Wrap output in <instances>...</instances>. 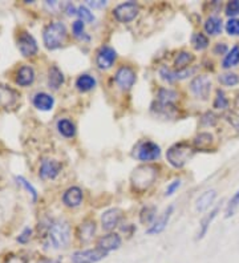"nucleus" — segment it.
<instances>
[{
	"instance_id": "1",
	"label": "nucleus",
	"mask_w": 239,
	"mask_h": 263,
	"mask_svg": "<svg viewBox=\"0 0 239 263\" xmlns=\"http://www.w3.org/2000/svg\"><path fill=\"white\" fill-rule=\"evenodd\" d=\"M195 149L189 142H178L169 148L166 152V158L169 164L174 168H182L192 160Z\"/></svg>"
},
{
	"instance_id": "2",
	"label": "nucleus",
	"mask_w": 239,
	"mask_h": 263,
	"mask_svg": "<svg viewBox=\"0 0 239 263\" xmlns=\"http://www.w3.org/2000/svg\"><path fill=\"white\" fill-rule=\"evenodd\" d=\"M49 242L55 248H65L71 241V227L69 223L64 219L55 221L48 230Z\"/></svg>"
},
{
	"instance_id": "3",
	"label": "nucleus",
	"mask_w": 239,
	"mask_h": 263,
	"mask_svg": "<svg viewBox=\"0 0 239 263\" xmlns=\"http://www.w3.org/2000/svg\"><path fill=\"white\" fill-rule=\"evenodd\" d=\"M158 174V169L153 165L138 166L134 171L132 173V186L134 190L144 191L154 182Z\"/></svg>"
},
{
	"instance_id": "4",
	"label": "nucleus",
	"mask_w": 239,
	"mask_h": 263,
	"mask_svg": "<svg viewBox=\"0 0 239 263\" xmlns=\"http://www.w3.org/2000/svg\"><path fill=\"white\" fill-rule=\"evenodd\" d=\"M67 39V28L61 21H53L43 33V40L48 49H56L62 46V43Z\"/></svg>"
},
{
	"instance_id": "5",
	"label": "nucleus",
	"mask_w": 239,
	"mask_h": 263,
	"mask_svg": "<svg viewBox=\"0 0 239 263\" xmlns=\"http://www.w3.org/2000/svg\"><path fill=\"white\" fill-rule=\"evenodd\" d=\"M108 255L106 251L101 248H88V250H80L73 253L72 262L73 263H97L103 261Z\"/></svg>"
},
{
	"instance_id": "6",
	"label": "nucleus",
	"mask_w": 239,
	"mask_h": 263,
	"mask_svg": "<svg viewBox=\"0 0 239 263\" xmlns=\"http://www.w3.org/2000/svg\"><path fill=\"white\" fill-rule=\"evenodd\" d=\"M161 155V149L160 146L151 141H144V142H140L138 146H137V152H135V157L140 161H145V162H149V161L157 160Z\"/></svg>"
},
{
	"instance_id": "7",
	"label": "nucleus",
	"mask_w": 239,
	"mask_h": 263,
	"mask_svg": "<svg viewBox=\"0 0 239 263\" xmlns=\"http://www.w3.org/2000/svg\"><path fill=\"white\" fill-rule=\"evenodd\" d=\"M138 12H140V7L135 3H124L116 7L113 15L120 23H130L133 19H135Z\"/></svg>"
},
{
	"instance_id": "8",
	"label": "nucleus",
	"mask_w": 239,
	"mask_h": 263,
	"mask_svg": "<svg viewBox=\"0 0 239 263\" xmlns=\"http://www.w3.org/2000/svg\"><path fill=\"white\" fill-rule=\"evenodd\" d=\"M116 84L119 85L122 91H129L135 83V72L130 67H121L116 72L115 76Z\"/></svg>"
},
{
	"instance_id": "9",
	"label": "nucleus",
	"mask_w": 239,
	"mask_h": 263,
	"mask_svg": "<svg viewBox=\"0 0 239 263\" xmlns=\"http://www.w3.org/2000/svg\"><path fill=\"white\" fill-rule=\"evenodd\" d=\"M117 59V52L112 48V46H104L100 48V51L97 52V57H96V64L100 69H109L113 62H116Z\"/></svg>"
},
{
	"instance_id": "10",
	"label": "nucleus",
	"mask_w": 239,
	"mask_h": 263,
	"mask_svg": "<svg viewBox=\"0 0 239 263\" xmlns=\"http://www.w3.org/2000/svg\"><path fill=\"white\" fill-rule=\"evenodd\" d=\"M190 89L198 98L206 100L211 92V81L208 76H197L190 83Z\"/></svg>"
},
{
	"instance_id": "11",
	"label": "nucleus",
	"mask_w": 239,
	"mask_h": 263,
	"mask_svg": "<svg viewBox=\"0 0 239 263\" xmlns=\"http://www.w3.org/2000/svg\"><path fill=\"white\" fill-rule=\"evenodd\" d=\"M17 46H19L21 55L26 57L33 56L37 52L36 40L28 32H21L20 36L17 39Z\"/></svg>"
},
{
	"instance_id": "12",
	"label": "nucleus",
	"mask_w": 239,
	"mask_h": 263,
	"mask_svg": "<svg viewBox=\"0 0 239 263\" xmlns=\"http://www.w3.org/2000/svg\"><path fill=\"white\" fill-rule=\"evenodd\" d=\"M173 210H174V207H173L172 205L167 207V209H165V212L162 213L160 217H156V219L151 223L150 227L146 230V234L151 235V234H160V232H164L165 227H166L167 222H169V219L172 217Z\"/></svg>"
},
{
	"instance_id": "13",
	"label": "nucleus",
	"mask_w": 239,
	"mask_h": 263,
	"mask_svg": "<svg viewBox=\"0 0 239 263\" xmlns=\"http://www.w3.org/2000/svg\"><path fill=\"white\" fill-rule=\"evenodd\" d=\"M122 218V212L120 209H109L101 216V223H103V229L106 232L113 230L121 221Z\"/></svg>"
},
{
	"instance_id": "14",
	"label": "nucleus",
	"mask_w": 239,
	"mask_h": 263,
	"mask_svg": "<svg viewBox=\"0 0 239 263\" xmlns=\"http://www.w3.org/2000/svg\"><path fill=\"white\" fill-rule=\"evenodd\" d=\"M61 170V164L55 160H43L39 174L43 180H52Z\"/></svg>"
},
{
	"instance_id": "15",
	"label": "nucleus",
	"mask_w": 239,
	"mask_h": 263,
	"mask_svg": "<svg viewBox=\"0 0 239 263\" xmlns=\"http://www.w3.org/2000/svg\"><path fill=\"white\" fill-rule=\"evenodd\" d=\"M121 246V237L116 232H109L106 235H103L97 241V248L109 253L112 250H117Z\"/></svg>"
},
{
	"instance_id": "16",
	"label": "nucleus",
	"mask_w": 239,
	"mask_h": 263,
	"mask_svg": "<svg viewBox=\"0 0 239 263\" xmlns=\"http://www.w3.org/2000/svg\"><path fill=\"white\" fill-rule=\"evenodd\" d=\"M81 201H83V190L77 186L69 187L62 196V202L69 207L78 206L81 203Z\"/></svg>"
},
{
	"instance_id": "17",
	"label": "nucleus",
	"mask_w": 239,
	"mask_h": 263,
	"mask_svg": "<svg viewBox=\"0 0 239 263\" xmlns=\"http://www.w3.org/2000/svg\"><path fill=\"white\" fill-rule=\"evenodd\" d=\"M17 98H19V94L14 89L5 85H0V107L1 108H11L12 105H15Z\"/></svg>"
},
{
	"instance_id": "18",
	"label": "nucleus",
	"mask_w": 239,
	"mask_h": 263,
	"mask_svg": "<svg viewBox=\"0 0 239 263\" xmlns=\"http://www.w3.org/2000/svg\"><path fill=\"white\" fill-rule=\"evenodd\" d=\"M96 232V223L94 221H85L81 223V226L78 227V239L83 243H88L92 241V238Z\"/></svg>"
},
{
	"instance_id": "19",
	"label": "nucleus",
	"mask_w": 239,
	"mask_h": 263,
	"mask_svg": "<svg viewBox=\"0 0 239 263\" xmlns=\"http://www.w3.org/2000/svg\"><path fill=\"white\" fill-rule=\"evenodd\" d=\"M193 73H195V68L192 69H181V71H170L166 68H162L161 69V76L164 80L167 81H174V80H182V78H186L187 76H190Z\"/></svg>"
},
{
	"instance_id": "20",
	"label": "nucleus",
	"mask_w": 239,
	"mask_h": 263,
	"mask_svg": "<svg viewBox=\"0 0 239 263\" xmlns=\"http://www.w3.org/2000/svg\"><path fill=\"white\" fill-rule=\"evenodd\" d=\"M35 80V72L30 65H24L19 69L17 76H16V83L21 85V87H27L30 84L33 83Z\"/></svg>"
},
{
	"instance_id": "21",
	"label": "nucleus",
	"mask_w": 239,
	"mask_h": 263,
	"mask_svg": "<svg viewBox=\"0 0 239 263\" xmlns=\"http://www.w3.org/2000/svg\"><path fill=\"white\" fill-rule=\"evenodd\" d=\"M217 197V191L215 190H208L203 193L202 196L199 197L195 202V209L197 212H205L209 207L213 205L214 200Z\"/></svg>"
},
{
	"instance_id": "22",
	"label": "nucleus",
	"mask_w": 239,
	"mask_h": 263,
	"mask_svg": "<svg viewBox=\"0 0 239 263\" xmlns=\"http://www.w3.org/2000/svg\"><path fill=\"white\" fill-rule=\"evenodd\" d=\"M55 104V100L48 93H37L33 97V105L40 110H51Z\"/></svg>"
},
{
	"instance_id": "23",
	"label": "nucleus",
	"mask_w": 239,
	"mask_h": 263,
	"mask_svg": "<svg viewBox=\"0 0 239 263\" xmlns=\"http://www.w3.org/2000/svg\"><path fill=\"white\" fill-rule=\"evenodd\" d=\"M64 83V75L59 69L56 65L49 68V73H48V84L52 89H59L60 85H62Z\"/></svg>"
},
{
	"instance_id": "24",
	"label": "nucleus",
	"mask_w": 239,
	"mask_h": 263,
	"mask_svg": "<svg viewBox=\"0 0 239 263\" xmlns=\"http://www.w3.org/2000/svg\"><path fill=\"white\" fill-rule=\"evenodd\" d=\"M222 28H224L222 20L219 17H217V16L209 17L206 23H205V31L208 32L209 35H213V36L222 33Z\"/></svg>"
},
{
	"instance_id": "25",
	"label": "nucleus",
	"mask_w": 239,
	"mask_h": 263,
	"mask_svg": "<svg viewBox=\"0 0 239 263\" xmlns=\"http://www.w3.org/2000/svg\"><path fill=\"white\" fill-rule=\"evenodd\" d=\"M96 87V80L89 75H81L80 77L76 80V88L80 92H89Z\"/></svg>"
},
{
	"instance_id": "26",
	"label": "nucleus",
	"mask_w": 239,
	"mask_h": 263,
	"mask_svg": "<svg viewBox=\"0 0 239 263\" xmlns=\"http://www.w3.org/2000/svg\"><path fill=\"white\" fill-rule=\"evenodd\" d=\"M239 64V46H234L231 48V51L224 56V62H222V67L224 69H229L231 67H235Z\"/></svg>"
},
{
	"instance_id": "27",
	"label": "nucleus",
	"mask_w": 239,
	"mask_h": 263,
	"mask_svg": "<svg viewBox=\"0 0 239 263\" xmlns=\"http://www.w3.org/2000/svg\"><path fill=\"white\" fill-rule=\"evenodd\" d=\"M193 62H194V55L190 53V52L182 51L179 52L178 56L176 57L174 65H176V68H178V71H181V69H185L189 64H192Z\"/></svg>"
},
{
	"instance_id": "28",
	"label": "nucleus",
	"mask_w": 239,
	"mask_h": 263,
	"mask_svg": "<svg viewBox=\"0 0 239 263\" xmlns=\"http://www.w3.org/2000/svg\"><path fill=\"white\" fill-rule=\"evenodd\" d=\"M219 212V207H215L213 212L209 213L206 217L203 218L202 221H201V226H199V232H198V239H201V238L205 237V234L208 232L209 226H210V223L213 222V219L217 217V214Z\"/></svg>"
},
{
	"instance_id": "29",
	"label": "nucleus",
	"mask_w": 239,
	"mask_h": 263,
	"mask_svg": "<svg viewBox=\"0 0 239 263\" xmlns=\"http://www.w3.org/2000/svg\"><path fill=\"white\" fill-rule=\"evenodd\" d=\"M58 129L59 132L64 136V137H73L76 133V128L73 123H71L69 120H60L58 123Z\"/></svg>"
},
{
	"instance_id": "30",
	"label": "nucleus",
	"mask_w": 239,
	"mask_h": 263,
	"mask_svg": "<svg viewBox=\"0 0 239 263\" xmlns=\"http://www.w3.org/2000/svg\"><path fill=\"white\" fill-rule=\"evenodd\" d=\"M156 214H157V209L156 206H145L140 213V221L142 223H153L154 219H156Z\"/></svg>"
},
{
	"instance_id": "31",
	"label": "nucleus",
	"mask_w": 239,
	"mask_h": 263,
	"mask_svg": "<svg viewBox=\"0 0 239 263\" xmlns=\"http://www.w3.org/2000/svg\"><path fill=\"white\" fill-rule=\"evenodd\" d=\"M211 142H213V136L210 133H201L194 139V145L197 149H208Z\"/></svg>"
},
{
	"instance_id": "32",
	"label": "nucleus",
	"mask_w": 239,
	"mask_h": 263,
	"mask_svg": "<svg viewBox=\"0 0 239 263\" xmlns=\"http://www.w3.org/2000/svg\"><path fill=\"white\" fill-rule=\"evenodd\" d=\"M192 44L194 46V48L195 49H198V51H202V49H205V48H208L209 46V39L203 33H194L192 37Z\"/></svg>"
},
{
	"instance_id": "33",
	"label": "nucleus",
	"mask_w": 239,
	"mask_h": 263,
	"mask_svg": "<svg viewBox=\"0 0 239 263\" xmlns=\"http://www.w3.org/2000/svg\"><path fill=\"white\" fill-rule=\"evenodd\" d=\"M238 209H239V190L237 191L234 196H233V198L230 200L229 205L226 207V214H224V217L226 218L233 217Z\"/></svg>"
},
{
	"instance_id": "34",
	"label": "nucleus",
	"mask_w": 239,
	"mask_h": 263,
	"mask_svg": "<svg viewBox=\"0 0 239 263\" xmlns=\"http://www.w3.org/2000/svg\"><path fill=\"white\" fill-rule=\"evenodd\" d=\"M219 81L224 84V85H227V87H234L237 85L239 81L238 76L235 73H224L219 76Z\"/></svg>"
},
{
	"instance_id": "35",
	"label": "nucleus",
	"mask_w": 239,
	"mask_h": 263,
	"mask_svg": "<svg viewBox=\"0 0 239 263\" xmlns=\"http://www.w3.org/2000/svg\"><path fill=\"white\" fill-rule=\"evenodd\" d=\"M227 107H229V100L224 96V91L218 89L217 91V97H215V101H214V108L226 109Z\"/></svg>"
},
{
	"instance_id": "36",
	"label": "nucleus",
	"mask_w": 239,
	"mask_h": 263,
	"mask_svg": "<svg viewBox=\"0 0 239 263\" xmlns=\"http://www.w3.org/2000/svg\"><path fill=\"white\" fill-rule=\"evenodd\" d=\"M77 15L80 16V20L84 21V23H90V21L94 20L93 14L84 5H80L77 8Z\"/></svg>"
},
{
	"instance_id": "37",
	"label": "nucleus",
	"mask_w": 239,
	"mask_h": 263,
	"mask_svg": "<svg viewBox=\"0 0 239 263\" xmlns=\"http://www.w3.org/2000/svg\"><path fill=\"white\" fill-rule=\"evenodd\" d=\"M226 31L231 36H238L239 35V19H230L226 23Z\"/></svg>"
},
{
	"instance_id": "38",
	"label": "nucleus",
	"mask_w": 239,
	"mask_h": 263,
	"mask_svg": "<svg viewBox=\"0 0 239 263\" xmlns=\"http://www.w3.org/2000/svg\"><path fill=\"white\" fill-rule=\"evenodd\" d=\"M239 14V1L238 0H233L229 1V4L226 5V15L230 16L231 19H234V16Z\"/></svg>"
},
{
	"instance_id": "39",
	"label": "nucleus",
	"mask_w": 239,
	"mask_h": 263,
	"mask_svg": "<svg viewBox=\"0 0 239 263\" xmlns=\"http://www.w3.org/2000/svg\"><path fill=\"white\" fill-rule=\"evenodd\" d=\"M16 181H17V182H19L20 185L24 186L27 190L30 191V193H31V194H32V198H33V201H36L37 193H36V190H35V187H33V186H32L31 184H30V182H27V181L24 180L23 177H16Z\"/></svg>"
},
{
	"instance_id": "40",
	"label": "nucleus",
	"mask_w": 239,
	"mask_h": 263,
	"mask_svg": "<svg viewBox=\"0 0 239 263\" xmlns=\"http://www.w3.org/2000/svg\"><path fill=\"white\" fill-rule=\"evenodd\" d=\"M72 31L76 37L81 36V35H83V32H84V21H81V20L75 21V23H73V26H72Z\"/></svg>"
},
{
	"instance_id": "41",
	"label": "nucleus",
	"mask_w": 239,
	"mask_h": 263,
	"mask_svg": "<svg viewBox=\"0 0 239 263\" xmlns=\"http://www.w3.org/2000/svg\"><path fill=\"white\" fill-rule=\"evenodd\" d=\"M31 234H32V230L31 229H24V232H21L20 235L17 237V242H20V243H26L30 241V238H31Z\"/></svg>"
},
{
	"instance_id": "42",
	"label": "nucleus",
	"mask_w": 239,
	"mask_h": 263,
	"mask_svg": "<svg viewBox=\"0 0 239 263\" xmlns=\"http://www.w3.org/2000/svg\"><path fill=\"white\" fill-rule=\"evenodd\" d=\"M215 121H217V117H215L211 112H208V113L202 117L203 125H214L215 124Z\"/></svg>"
},
{
	"instance_id": "43",
	"label": "nucleus",
	"mask_w": 239,
	"mask_h": 263,
	"mask_svg": "<svg viewBox=\"0 0 239 263\" xmlns=\"http://www.w3.org/2000/svg\"><path fill=\"white\" fill-rule=\"evenodd\" d=\"M179 186H181V180H174L170 185L167 186L166 193H165V194H166V196H172L173 193L177 190Z\"/></svg>"
},
{
	"instance_id": "44",
	"label": "nucleus",
	"mask_w": 239,
	"mask_h": 263,
	"mask_svg": "<svg viewBox=\"0 0 239 263\" xmlns=\"http://www.w3.org/2000/svg\"><path fill=\"white\" fill-rule=\"evenodd\" d=\"M4 263H27V259L24 257H19V255H11L5 259Z\"/></svg>"
},
{
	"instance_id": "45",
	"label": "nucleus",
	"mask_w": 239,
	"mask_h": 263,
	"mask_svg": "<svg viewBox=\"0 0 239 263\" xmlns=\"http://www.w3.org/2000/svg\"><path fill=\"white\" fill-rule=\"evenodd\" d=\"M226 52H227V46L224 44V43H218V44L215 46V48H214V53H215V55H224Z\"/></svg>"
},
{
	"instance_id": "46",
	"label": "nucleus",
	"mask_w": 239,
	"mask_h": 263,
	"mask_svg": "<svg viewBox=\"0 0 239 263\" xmlns=\"http://www.w3.org/2000/svg\"><path fill=\"white\" fill-rule=\"evenodd\" d=\"M87 4L90 5L92 8H101V7H105L106 5V1H103V0H99V1H87Z\"/></svg>"
},
{
	"instance_id": "47",
	"label": "nucleus",
	"mask_w": 239,
	"mask_h": 263,
	"mask_svg": "<svg viewBox=\"0 0 239 263\" xmlns=\"http://www.w3.org/2000/svg\"><path fill=\"white\" fill-rule=\"evenodd\" d=\"M67 12H68V15H77V10H76V7H75L73 4L67 5Z\"/></svg>"
},
{
	"instance_id": "48",
	"label": "nucleus",
	"mask_w": 239,
	"mask_h": 263,
	"mask_svg": "<svg viewBox=\"0 0 239 263\" xmlns=\"http://www.w3.org/2000/svg\"><path fill=\"white\" fill-rule=\"evenodd\" d=\"M39 263H59L58 261H53V259H43Z\"/></svg>"
}]
</instances>
